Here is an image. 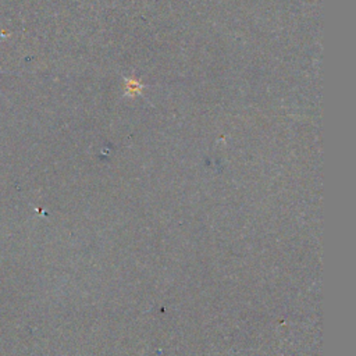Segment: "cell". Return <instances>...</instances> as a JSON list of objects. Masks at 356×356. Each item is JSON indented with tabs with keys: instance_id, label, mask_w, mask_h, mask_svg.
Segmentation results:
<instances>
[{
	"instance_id": "6da1fadb",
	"label": "cell",
	"mask_w": 356,
	"mask_h": 356,
	"mask_svg": "<svg viewBox=\"0 0 356 356\" xmlns=\"http://www.w3.org/2000/svg\"><path fill=\"white\" fill-rule=\"evenodd\" d=\"M0 74H8L7 71H3V70H0Z\"/></svg>"
}]
</instances>
